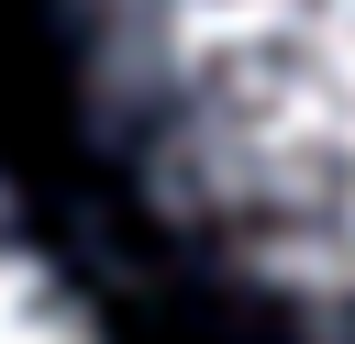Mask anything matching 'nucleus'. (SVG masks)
Instances as JSON below:
<instances>
[{
    "label": "nucleus",
    "instance_id": "f257e3e1",
    "mask_svg": "<svg viewBox=\"0 0 355 344\" xmlns=\"http://www.w3.org/2000/svg\"><path fill=\"white\" fill-rule=\"evenodd\" d=\"M133 211L255 344H355V0H55Z\"/></svg>",
    "mask_w": 355,
    "mask_h": 344
},
{
    "label": "nucleus",
    "instance_id": "f03ea898",
    "mask_svg": "<svg viewBox=\"0 0 355 344\" xmlns=\"http://www.w3.org/2000/svg\"><path fill=\"white\" fill-rule=\"evenodd\" d=\"M0 344H122L100 300L67 277V255L0 200Z\"/></svg>",
    "mask_w": 355,
    "mask_h": 344
}]
</instances>
